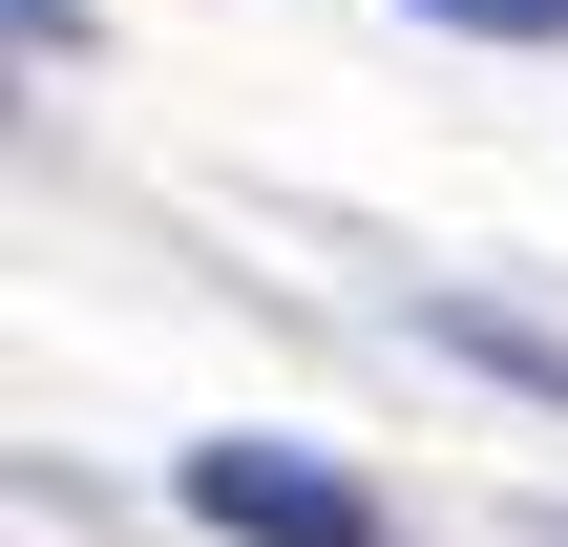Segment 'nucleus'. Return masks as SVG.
Instances as JSON below:
<instances>
[{
  "instance_id": "f257e3e1",
  "label": "nucleus",
  "mask_w": 568,
  "mask_h": 547,
  "mask_svg": "<svg viewBox=\"0 0 568 547\" xmlns=\"http://www.w3.org/2000/svg\"><path fill=\"white\" fill-rule=\"evenodd\" d=\"M190 527H232V547H400L379 527V485L358 464H316V443H190Z\"/></svg>"
},
{
  "instance_id": "f03ea898",
  "label": "nucleus",
  "mask_w": 568,
  "mask_h": 547,
  "mask_svg": "<svg viewBox=\"0 0 568 547\" xmlns=\"http://www.w3.org/2000/svg\"><path fill=\"white\" fill-rule=\"evenodd\" d=\"M422 21H464V42H568V0H422Z\"/></svg>"
}]
</instances>
